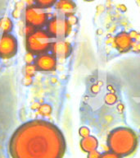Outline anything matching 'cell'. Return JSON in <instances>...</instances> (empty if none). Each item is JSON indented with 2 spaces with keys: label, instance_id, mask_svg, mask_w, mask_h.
<instances>
[{
  "label": "cell",
  "instance_id": "6da1fadb",
  "mask_svg": "<svg viewBox=\"0 0 140 158\" xmlns=\"http://www.w3.org/2000/svg\"><path fill=\"white\" fill-rule=\"evenodd\" d=\"M8 152L12 158H62L66 141L57 126L36 118L25 122L14 131Z\"/></svg>",
  "mask_w": 140,
  "mask_h": 158
},
{
  "label": "cell",
  "instance_id": "7a4b0ae2",
  "mask_svg": "<svg viewBox=\"0 0 140 158\" xmlns=\"http://www.w3.org/2000/svg\"><path fill=\"white\" fill-rule=\"evenodd\" d=\"M108 147L119 156L130 155L137 146V137L128 128H118L111 132L107 139Z\"/></svg>",
  "mask_w": 140,
  "mask_h": 158
},
{
  "label": "cell",
  "instance_id": "3957f363",
  "mask_svg": "<svg viewBox=\"0 0 140 158\" xmlns=\"http://www.w3.org/2000/svg\"><path fill=\"white\" fill-rule=\"evenodd\" d=\"M53 39L46 29H34L25 36V45L27 52L32 53L35 56L49 52Z\"/></svg>",
  "mask_w": 140,
  "mask_h": 158
},
{
  "label": "cell",
  "instance_id": "277c9868",
  "mask_svg": "<svg viewBox=\"0 0 140 158\" xmlns=\"http://www.w3.org/2000/svg\"><path fill=\"white\" fill-rule=\"evenodd\" d=\"M25 24L34 29H41L46 27L49 22V14L46 9L38 7L35 4L28 5L23 12Z\"/></svg>",
  "mask_w": 140,
  "mask_h": 158
},
{
  "label": "cell",
  "instance_id": "5b68a950",
  "mask_svg": "<svg viewBox=\"0 0 140 158\" xmlns=\"http://www.w3.org/2000/svg\"><path fill=\"white\" fill-rule=\"evenodd\" d=\"M46 31L53 40L66 39L71 31V26L66 17L57 16L49 20Z\"/></svg>",
  "mask_w": 140,
  "mask_h": 158
},
{
  "label": "cell",
  "instance_id": "8992f818",
  "mask_svg": "<svg viewBox=\"0 0 140 158\" xmlns=\"http://www.w3.org/2000/svg\"><path fill=\"white\" fill-rule=\"evenodd\" d=\"M18 51V40L12 33L0 34V59H10Z\"/></svg>",
  "mask_w": 140,
  "mask_h": 158
},
{
  "label": "cell",
  "instance_id": "52a82bcc",
  "mask_svg": "<svg viewBox=\"0 0 140 158\" xmlns=\"http://www.w3.org/2000/svg\"><path fill=\"white\" fill-rule=\"evenodd\" d=\"M37 71L42 73H49L56 70L57 59L52 53H44L35 56L34 62Z\"/></svg>",
  "mask_w": 140,
  "mask_h": 158
},
{
  "label": "cell",
  "instance_id": "ba28073f",
  "mask_svg": "<svg viewBox=\"0 0 140 158\" xmlns=\"http://www.w3.org/2000/svg\"><path fill=\"white\" fill-rule=\"evenodd\" d=\"M50 51L57 59H66L71 55L72 47L65 39L53 40Z\"/></svg>",
  "mask_w": 140,
  "mask_h": 158
},
{
  "label": "cell",
  "instance_id": "9c48e42d",
  "mask_svg": "<svg viewBox=\"0 0 140 158\" xmlns=\"http://www.w3.org/2000/svg\"><path fill=\"white\" fill-rule=\"evenodd\" d=\"M114 44L115 48L121 53H125L131 49L132 40L130 33L122 31L118 33L114 38Z\"/></svg>",
  "mask_w": 140,
  "mask_h": 158
},
{
  "label": "cell",
  "instance_id": "30bf717a",
  "mask_svg": "<svg viewBox=\"0 0 140 158\" xmlns=\"http://www.w3.org/2000/svg\"><path fill=\"white\" fill-rule=\"evenodd\" d=\"M54 7L59 15L64 17L75 14L76 9V4L72 0H58Z\"/></svg>",
  "mask_w": 140,
  "mask_h": 158
},
{
  "label": "cell",
  "instance_id": "8fae6325",
  "mask_svg": "<svg viewBox=\"0 0 140 158\" xmlns=\"http://www.w3.org/2000/svg\"><path fill=\"white\" fill-rule=\"evenodd\" d=\"M98 140L96 139V138L90 135L83 138L80 142L81 148L86 152H89L91 151L96 150L98 148Z\"/></svg>",
  "mask_w": 140,
  "mask_h": 158
},
{
  "label": "cell",
  "instance_id": "7c38bea8",
  "mask_svg": "<svg viewBox=\"0 0 140 158\" xmlns=\"http://www.w3.org/2000/svg\"><path fill=\"white\" fill-rule=\"evenodd\" d=\"M14 28V22L9 17H2L0 18V34L12 33Z\"/></svg>",
  "mask_w": 140,
  "mask_h": 158
},
{
  "label": "cell",
  "instance_id": "4fadbf2b",
  "mask_svg": "<svg viewBox=\"0 0 140 158\" xmlns=\"http://www.w3.org/2000/svg\"><path fill=\"white\" fill-rule=\"evenodd\" d=\"M132 40V44H131V49L135 53L140 52V33L132 31L130 32Z\"/></svg>",
  "mask_w": 140,
  "mask_h": 158
},
{
  "label": "cell",
  "instance_id": "5bb4252c",
  "mask_svg": "<svg viewBox=\"0 0 140 158\" xmlns=\"http://www.w3.org/2000/svg\"><path fill=\"white\" fill-rule=\"evenodd\" d=\"M58 0H33L34 4H35L38 7H40L42 8L47 9L50 7L55 6Z\"/></svg>",
  "mask_w": 140,
  "mask_h": 158
},
{
  "label": "cell",
  "instance_id": "9a60e30c",
  "mask_svg": "<svg viewBox=\"0 0 140 158\" xmlns=\"http://www.w3.org/2000/svg\"><path fill=\"white\" fill-rule=\"evenodd\" d=\"M37 71L36 68H35V65L34 64H26L25 67V76L28 77H33L35 74V73Z\"/></svg>",
  "mask_w": 140,
  "mask_h": 158
},
{
  "label": "cell",
  "instance_id": "2e32d148",
  "mask_svg": "<svg viewBox=\"0 0 140 158\" xmlns=\"http://www.w3.org/2000/svg\"><path fill=\"white\" fill-rule=\"evenodd\" d=\"M34 59H35V55L32 54V53L27 52L26 54H25L24 60H25V64H34Z\"/></svg>",
  "mask_w": 140,
  "mask_h": 158
},
{
  "label": "cell",
  "instance_id": "e0dca14e",
  "mask_svg": "<svg viewBox=\"0 0 140 158\" xmlns=\"http://www.w3.org/2000/svg\"><path fill=\"white\" fill-rule=\"evenodd\" d=\"M39 113L41 114L42 115L46 116L51 113V108L50 106L48 105H43L39 107Z\"/></svg>",
  "mask_w": 140,
  "mask_h": 158
},
{
  "label": "cell",
  "instance_id": "ac0fdd59",
  "mask_svg": "<svg viewBox=\"0 0 140 158\" xmlns=\"http://www.w3.org/2000/svg\"><path fill=\"white\" fill-rule=\"evenodd\" d=\"M100 158H121L120 156H119L116 153L113 152H107L103 153V154H101Z\"/></svg>",
  "mask_w": 140,
  "mask_h": 158
},
{
  "label": "cell",
  "instance_id": "d6986e66",
  "mask_svg": "<svg viewBox=\"0 0 140 158\" xmlns=\"http://www.w3.org/2000/svg\"><path fill=\"white\" fill-rule=\"evenodd\" d=\"M80 135L82 137V138H85L87 136H89V129L86 127H82V128H80Z\"/></svg>",
  "mask_w": 140,
  "mask_h": 158
},
{
  "label": "cell",
  "instance_id": "ffe728a7",
  "mask_svg": "<svg viewBox=\"0 0 140 158\" xmlns=\"http://www.w3.org/2000/svg\"><path fill=\"white\" fill-rule=\"evenodd\" d=\"M101 153H99L97 150L91 151L88 152V158H100Z\"/></svg>",
  "mask_w": 140,
  "mask_h": 158
},
{
  "label": "cell",
  "instance_id": "44dd1931",
  "mask_svg": "<svg viewBox=\"0 0 140 158\" xmlns=\"http://www.w3.org/2000/svg\"><path fill=\"white\" fill-rule=\"evenodd\" d=\"M66 18L67 19V21H68V22L70 23L71 27L77 23V17L75 16V14L71 15V16H69V17H66Z\"/></svg>",
  "mask_w": 140,
  "mask_h": 158
},
{
  "label": "cell",
  "instance_id": "7402d4cb",
  "mask_svg": "<svg viewBox=\"0 0 140 158\" xmlns=\"http://www.w3.org/2000/svg\"><path fill=\"white\" fill-rule=\"evenodd\" d=\"M84 1H87V2H91V1H93V0H84Z\"/></svg>",
  "mask_w": 140,
  "mask_h": 158
}]
</instances>
